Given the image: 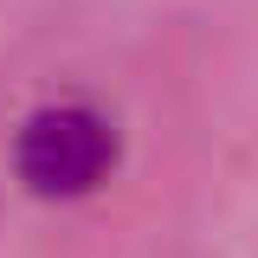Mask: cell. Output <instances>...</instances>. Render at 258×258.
<instances>
[{"instance_id": "cell-1", "label": "cell", "mask_w": 258, "mask_h": 258, "mask_svg": "<svg viewBox=\"0 0 258 258\" xmlns=\"http://www.w3.org/2000/svg\"><path fill=\"white\" fill-rule=\"evenodd\" d=\"M116 161V129L97 116L91 103H52L26 116L20 142H13V168L32 194H91Z\"/></svg>"}]
</instances>
